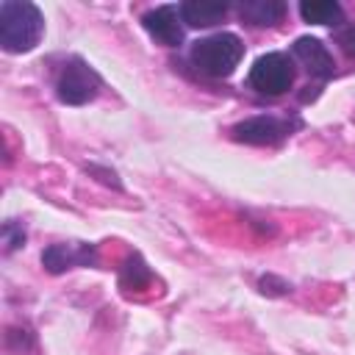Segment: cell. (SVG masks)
I'll list each match as a JSON object with an SVG mask.
<instances>
[{
  "label": "cell",
  "mask_w": 355,
  "mask_h": 355,
  "mask_svg": "<svg viewBox=\"0 0 355 355\" xmlns=\"http://www.w3.org/2000/svg\"><path fill=\"white\" fill-rule=\"evenodd\" d=\"M86 169H89L92 175H103V178H100L103 183H111L114 189H119V180H116V175H114V172H108V169H100V166H94V164H92V166H86Z\"/></svg>",
  "instance_id": "16"
},
{
  "label": "cell",
  "mask_w": 355,
  "mask_h": 355,
  "mask_svg": "<svg viewBox=\"0 0 355 355\" xmlns=\"http://www.w3.org/2000/svg\"><path fill=\"white\" fill-rule=\"evenodd\" d=\"M336 42H338V47H341L349 58H355V25L341 28V31L336 33Z\"/></svg>",
  "instance_id": "14"
},
{
  "label": "cell",
  "mask_w": 355,
  "mask_h": 355,
  "mask_svg": "<svg viewBox=\"0 0 355 355\" xmlns=\"http://www.w3.org/2000/svg\"><path fill=\"white\" fill-rule=\"evenodd\" d=\"M141 25L144 31L164 47H178L183 42V17H180V6H155L150 11L141 14Z\"/></svg>",
  "instance_id": "7"
},
{
  "label": "cell",
  "mask_w": 355,
  "mask_h": 355,
  "mask_svg": "<svg viewBox=\"0 0 355 355\" xmlns=\"http://www.w3.org/2000/svg\"><path fill=\"white\" fill-rule=\"evenodd\" d=\"M291 58L300 61L305 67V72L319 78V80H327L333 75V69H336V61H333L330 50L313 36H300L291 44Z\"/></svg>",
  "instance_id": "8"
},
{
  "label": "cell",
  "mask_w": 355,
  "mask_h": 355,
  "mask_svg": "<svg viewBox=\"0 0 355 355\" xmlns=\"http://www.w3.org/2000/svg\"><path fill=\"white\" fill-rule=\"evenodd\" d=\"M294 78H297V69H294V58L288 53H266V55L255 58V64L250 67L247 83L258 94L277 97L294 86Z\"/></svg>",
  "instance_id": "4"
},
{
  "label": "cell",
  "mask_w": 355,
  "mask_h": 355,
  "mask_svg": "<svg viewBox=\"0 0 355 355\" xmlns=\"http://www.w3.org/2000/svg\"><path fill=\"white\" fill-rule=\"evenodd\" d=\"M297 128V122L275 116V114H258L250 116L244 122H236L230 128V139L241 141V144H258V147H272L280 144L286 136H291V130Z\"/></svg>",
  "instance_id": "5"
},
{
  "label": "cell",
  "mask_w": 355,
  "mask_h": 355,
  "mask_svg": "<svg viewBox=\"0 0 355 355\" xmlns=\"http://www.w3.org/2000/svg\"><path fill=\"white\" fill-rule=\"evenodd\" d=\"M97 263V247L89 241H58L42 250V266L50 275H61L75 266H94Z\"/></svg>",
  "instance_id": "6"
},
{
  "label": "cell",
  "mask_w": 355,
  "mask_h": 355,
  "mask_svg": "<svg viewBox=\"0 0 355 355\" xmlns=\"http://www.w3.org/2000/svg\"><path fill=\"white\" fill-rule=\"evenodd\" d=\"M3 244H6V252H14V250H19L22 244H25V227H22V222H6L3 225Z\"/></svg>",
  "instance_id": "13"
},
{
  "label": "cell",
  "mask_w": 355,
  "mask_h": 355,
  "mask_svg": "<svg viewBox=\"0 0 355 355\" xmlns=\"http://www.w3.org/2000/svg\"><path fill=\"white\" fill-rule=\"evenodd\" d=\"M100 86H103V78L80 55H69L55 75V97L67 105H86L89 100L97 97Z\"/></svg>",
  "instance_id": "3"
},
{
  "label": "cell",
  "mask_w": 355,
  "mask_h": 355,
  "mask_svg": "<svg viewBox=\"0 0 355 355\" xmlns=\"http://www.w3.org/2000/svg\"><path fill=\"white\" fill-rule=\"evenodd\" d=\"M300 17L305 22H313V25L336 28L344 22V8L336 0H305V3H300Z\"/></svg>",
  "instance_id": "11"
},
{
  "label": "cell",
  "mask_w": 355,
  "mask_h": 355,
  "mask_svg": "<svg viewBox=\"0 0 355 355\" xmlns=\"http://www.w3.org/2000/svg\"><path fill=\"white\" fill-rule=\"evenodd\" d=\"M230 6L225 0H186L180 3V17L191 28H211L227 17Z\"/></svg>",
  "instance_id": "9"
},
{
  "label": "cell",
  "mask_w": 355,
  "mask_h": 355,
  "mask_svg": "<svg viewBox=\"0 0 355 355\" xmlns=\"http://www.w3.org/2000/svg\"><path fill=\"white\" fill-rule=\"evenodd\" d=\"M189 58L200 75L227 78L236 72V67L244 58V42L230 31H219V33H211L205 39H197L189 50Z\"/></svg>",
  "instance_id": "2"
},
{
  "label": "cell",
  "mask_w": 355,
  "mask_h": 355,
  "mask_svg": "<svg viewBox=\"0 0 355 355\" xmlns=\"http://www.w3.org/2000/svg\"><path fill=\"white\" fill-rule=\"evenodd\" d=\"M44 33V14L36 3L6 0L0 6V44L6 53H28Z\"/></svg>",
  "instance_id": "1"
},
{
  "label": "cell",
  "mask_w": 355,
  "mask_h": 355,
  "mask_svg": "<svg viewBox=\"0 0 355 355\" xmlns=\"http://www.w3.org/2000/svg\"><path fill=\"white\" fill-rule=\"evenodd\" d=\"M261 291L263 294H286V291H291V286L286 280H277L275 275H266V277H261Z\"/></svg>",
  "instance_id": "15"
},
{
  "label": "cell",
  "mask_w": 355,
  "mask_h": 355,
  "mask_svg": "<svg viewBox=\"0 0 355 355\" xmlns=\"http://www.w3.org/2000/svg\"><path fill=\"white\" fill-rule=\"evenodd\" d=\"M286 14V3L280 0H241L239 3V17L255 28L277 25Z\"/></svg>",
  "instance_id": "10"
},
{
  "label": "cell",
  "mask_w": 355,
  "mask_h": 355,
  "mask_svg": "<svg viewBox=\"0 0 355 355\" xmlns=\"http://www.w3.org/2000/svg\"><path fill=\"white\" fill-rule=\"evenodd\" d=\"M150 277H153V275H150V269L144 266V261H141L139 255H130L128 263L122 266V277H119V280H122V288L130 291V288H144V286L150 283Z\"/></svg>",
  "instance_id": "12"
}]
</instances>
